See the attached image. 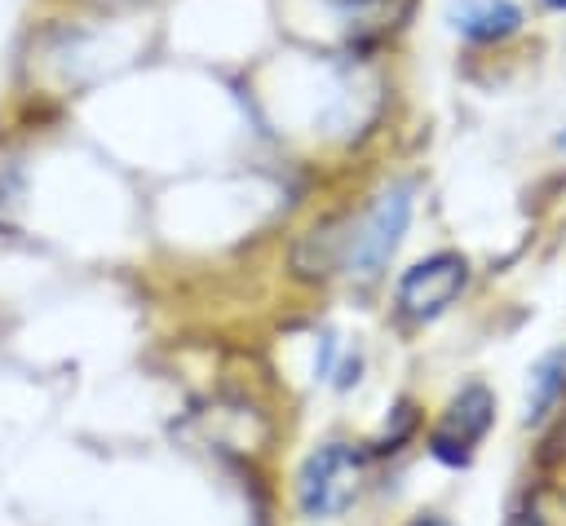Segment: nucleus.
I'll return each instance as SVG.
<instances>
[{
	"instance_id": "1",
	"label": "nucleus",
	"mask_w": 566,
	"mask_h": 526,
	"mask_svg": "<svg viewBox=\"0 0 566 526\" xmlns=\"http://www.w3.org/2000/svg\"><path fill=\"white\" fill-rule=\"evenodd\" d=\"M411 194H416L411 181H398V186L380 190L358 221L345 225L349 230V234H340V270L345 274H354L363 283L380 278V270L389 265V256L398 252V243L407 234L411 203H416Z\"/></svg>"
},
{
	"instance_id": "2",
	"label": "nucleus",
	"mask_w": 566,
	"mask_h": 526,
	"mask_svg": "<svg viewBox=\"0 0 566 526\" xmlns=\"http://www.w3.org/2000/svg\"><path fill=\"white\" fill-rule=\"evenodd\" d=\"M358 482H363V451L349 442H323L318 451L305 455L296 473V504L310 522L336 517L354 504Z\"/></svg>"
},
{
	"instance_id": "3",
	"label": "nucleus",
	"mask_w": 566,
	"mask_h": 526,
	"mask_svg": "<svg viewBox=\"0 0 566 526\" xmlns=\"http://www.w3.org/2000/svg\"><path fill=\"white\" fill-rule=\"evenodd\" d=\"M464 287H469V261L460 252H433V256L416 261L411 270H402L398 309L411 323H433L460 301Z\"/></svg>"
},
{
	"instance_id": "4",
	"label": "nucleus",
	"mask_w": 566,
	"mask_h": 526,
	"mask_svg": "<svg viewBox=\"0 0 566 526\" xmlns=\"http://www.w3.org/2000/svg\"><path fill=\"white\" fill-rule=\"evenodd\" d=\"M491 420H495V393H491L482 380H469V385L447 402L442 420H438L433 433H429L433 460H442V464H451V469L469 464V455H473V446L486 438Z\"/></svg>"
},
{
	"instance_id": "5",
	"label": "nucleus",
	"mask_w": 566,
	"mask_h": 526,
	"mask_svg": "<svg viewBox=\"0 0 566 526\" xmlns=\"http://www.w3.org/2000/svg\"><path fill=\"white\" fill-rule=\"evenodd\" d=\"M447 22L455 35H464L473 44H491L522 27V9L513 0H455L447 9Z\"/></svg>"
},
{
	"instance_id": "6",
	"label": "nucleus",
	"mask_w": 566,
	"mask_h": 526,
	"mask_svg": "<svg viewBox=\"0 0 566 526\" xmlns=\"http://www.w3.org/2000/svg\"><path fill=\"white\" fill-rule=\"evenodd\" d=\"M562 389H566V349H553V354H544L539 362H535V371H531V385H526V424H539L548 411H553V402L562 398Z\"/></svg>"
},
{
	"instance_id": "7",
	"label": "nucleus",
	"mask_w": 566,
	"mask_h": 526,
	"mask_svg": "<svg viewBox=\"0 0 566 526\" xmlns=\"http://www.w3.org/2000/svg\"><path fill=\"white\" fill-rule=\"evenodd\" d=\"M509 526H539V513H535V508H517V513L509 517Z\"/></svg>"
},
{
	"instance_id": "8",
	"label": "nucleus",
	"mask_w": 566,
	"mask_h": 526,
	"mask_svg": "<svg viewBox=\"0 0 566 526\" xmlns=\"http://www.w3.org/2000/svg\"><path fill=\"white\" fill-rule=\"evenodd\" d=\"M411 526H451V522H447V517H433V513H424V517H416Z\"/></svg>"
},
{
	"instance_id": "9",
	"label": "nucleus",
	"mask_w": 566,
	"mask_h": 526,
	"mask_svg": "<svg viewBox=\"0 0 566 526\" xmlns=\"http://www.w3.org/2000/svg\"><path fill=\"white\" fill-rule=\"evenodd\" d=\"M544 9H553V13H566V0H539Z\"/></svg>"
}]
</instances>
